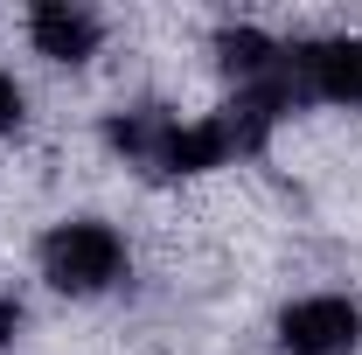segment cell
Here are the masks:
<instances>
[{
	"instance_id": "cell-5",
	"label": "cell",
	"mask_w": 362,
	"mask_h": 355,
	"mask_svg": "<svg viewBox=\"0 0 362 355\" xmlns=\"http://www.w3.org/2000/svg\"><path fill=\"white\" fill-rule=\"evenodd\" d=\"M28 42H35V56L77 70V63H90L98 42H105V14L84 7V0H35V7H28Z\"/></svg>"
},
{
	"instance_id": "cell-6",
	"label": "cell",
	"mask_w": 362,
	"mask_h": 355,
	"mask_svg": "<svg viewBox=\"0 0 362 355\" xmlns=\"http://www.w3.org/2000/svg\"><path fill=\"white\" fill-rule=\"evenodd\" d=\"M209 49H216V70H223L230 84H272L279 70H286V42L279 35H265L258 21H223L216 35H209Z\"/></svg>"
},
{
	"instance_id": "cell-7",
	"label": "cell",
	"mask_w": 362,
	"mask_h": 355,
	"mask_svg": "<svg viewBox=\"0 0 362 355\" xmlns=\"http://www.w3.org/2000/svg\"><path fill=\"white\" fill-rule=\"evenodd\" d=\"M21 112H28V98H21V84L0 70V133H14L21 126Z\"/></svg>"
},
{
	"instance_id": "cell-1",
	"label": "cell",
	"mask_w": 362,
	"mask_h": 355,
	"mask_svg": "<svg viewBox=\"0 0 362 355\" xmlns=\"http://www.w3.org/2000/svg\"><path fill=\"white\" fill-rule=\"evenodd\" d=\"M35 265L56 293L70 300H98L126 279V237L98 216H70V223H49L42 244H35Z\"/></svg>"
},
{
	"instance_id": "cell-8",
	"label": "cell",
	"mask_w": 362,
	"mask_h": 355,
	"mask_svg": "<svg viewBox=\"0 0 362 355\" xmlns=\"http://www.w3.org/2000/svg\"><path fill=\"white\" fill-rule=\"evenodd\" d=\"M14 327H21V300H14V293H0V349L14 342Z\"/></svg>"
},
{
	"instance_id": "cell-3",
	"label": "cell",
	"mask_w": 362,
	"mask_h": 355,
	"mask_svg": "<svg viewBox=\"0 0 362 355\" xmlns=\"http://www.w3.org/2000/svg\"><path fill=\"white\" fill-rule=\"evenodd\" d=\"M286 77L300 105H362V35L286 42Z\"/></svg>"
},
{
	"instance_id": "cell-2",
	"label": "cell",
	"mask_w": 362,
	"mask_h": 355,
	"mask_svg": "<svg viewBox=\"0 0 362 355\" xmlns=\"http://www.w3.org/2000/svg\"><path fill=\"white\" fill-rule=\"evenodd\" d=\"M279 355H356L362 349V307L349 293H307L272 327Z\"/></svg>"
},
{
	"instance_id": "cell-4",
	"label": "cell",
	"mask_w": 362,
	"mask_h": 355,
	"mask_svg": "<svg viewBox=\"0 0 362 355\" xmlns=\"http://www.w3.org/2000/svg\"><path fill=\"white\" fill-rule=\"evenodd\" d=\"M105 146L139 168V175H175V146H181V119L168 105H126L105 119Z\"/></svg>"
}]
</instances>
